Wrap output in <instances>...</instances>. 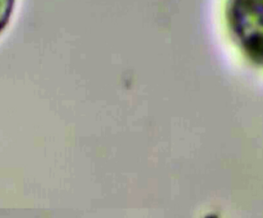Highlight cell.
I'll return each instance as SVG.
<instances>
[{
    "label": "cell",
    "instance_id": "cell-1",
    "mask_svg": "<svg viewBox=\"0 0 263 218\" xmlns=\"http://www.w3.org/2000/svg\"><path fill=\"white\" fill-rule=\"evenodd\" d=\"M227 20L239 49L263 65V0H227Z\"/></svg>",
    "mask_w": 263,
    "mask_h": 218
},
{
    "label": "cell",
    "instance_id": "cell-2",
    "mask_svg": "<svg viewBox=\"0 0 263 218\" xmlns=\"http://www.w3.org/2000/svg\"><path fill=\"white\" fill-rule=\"evenodd\" d=\"M15 3V0H0V34L10 21Z\"/></svg>",
    "mask_w": 263,
    "mask_h": 218
}]
</instances>
